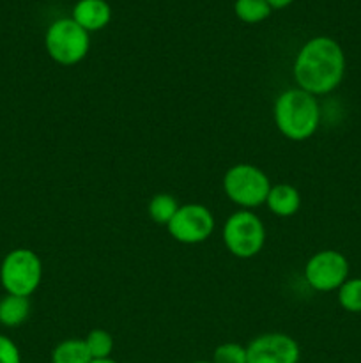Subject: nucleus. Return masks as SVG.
<instances>
[{
    "label": "nucleus",
    "mask_w": 361,
    "mask_h": 363,
    "mask_svg": "<svg viewBox=\"0 0 361 363\" xmlns=\"http://www.w3.org/2000/svg\"><path fill=\"white\" fill-rule=\"evenodd\" d=\"M193 363H212V362H207V360H198V362H193Z\"/></svg>",
    "instance_id": "obj_22"
},
{
    "label": "nucleus",
    "mask_w": 361,
    "mask_h": 363,
    "mask_svg": "<svg viewBox=\"0 0 361 363\" xmlns=\"http://www.w3.org/2000/svg\"><path fill=\"white\" fill-rule=\"evenodd\" d=\"M92 357L84 339H66L52 351V363H91Z\"/></svg>",
    "instance_id": "obj_13"
},
{
    "label": "nucleus",
    "mask_w": 361,
    "mask_h": 363,
    "mask_svg": "<svg viewBox=\"0 0 361 363\" xmlns=\"http://www.w3.org/2000/svg\"><path fill=\"white\" fill-rule=\"evenodd\" d=\"M71 18L87 32L101 30L112 20V7L106 0H78Z\"/></svg>",
    "instance_id": "obj_10"
},
{
    "label": "nucleus",
    "mask_w": 361,
    "mask_h": 363,
    "mask_svg": "<svg viewBox=\"0 0 361 363\" xmlns=\"http://www.w3.org/2000/svg\"><path fill=\"white\" fill-rule=\"evenodd\" d=\"M177 209H179V202L170 194L154 195L147 206L149 218L154 223H158V225H168L170 220L177 213Z\"/></svg>",
    "instance_id": "obj_14"
},
{
    "label": "nucleus",
    "mask_w": 361,
    "mask_h": 363,
    "mask_svg": "<svg viewBox=\"0 0 361 363\" xmlns=\"http://www.w3.org/2000/svg\"><path fill=\"white\" fill-rule=\"evenodd\" d=\"M349 261L338 250L315 252L304 264V279L308 286L319 293L338 291L349 279Z\"/></svg>",
    "instance_id": "obj_7"
},
{
    "label": "nucleus",
    "mask_w": 361,
    "mask_h": 363,
    "mask_svg": "<svg viewBox=\"0 0 361 363\" xmlns=\"http://www.w3.org/2000/svg\"><path fill=\"white\" fill-rule=\"evenodd\" d=\"M85 346H87L88 353H91L92 360H103V358H110L113 351V337L110 332L103 328H94L88 332L85 337Z\"/></svg>",
    "instance_id": "obj_17"
},
{
    "label": "nucleus",
    "mask_w": 361,
    "mask_h": 363,
    "mask_svg": "<svg viewBox=\"0 0 361 363\" xmlns=\"http://www.w3.org/2000/svg\"><path fill=\"white\" fill-rule=\"evenodd\" d=\"M212 363H248L246 346L237 342L219 344L212 353Z\"/></svg>",
    "instance_id": "obj_18"
},
{
    "label": "nucleus",
    "mask_w": 361,
    "mask_h": 363,
    "mask_svg": "<svg viewBox=\"0 0 361 363\" xmlns=\"http://www.w3.org/2000/svg\"><path fill=\"white\" fill-rule=\"evenodd\" d=\"M91 363H119V362L112 360V358H103V360H92Z\"/></svg>",
    "instance_id": "obj_21"
},
{
    "label": "nucleus",
    "mask_w": 361,
    "mask_h": 363,
    "mask_svg": "<svg viewBox=\"0 0 361 363\" xmlns=\"http://www.w3.org/2000/svg\"><path fill=\"white\" fill-rule=\"evenodd\" d=\"M30 315V301L28 298L6 294L0 298V325L6 328H18Z\"/></svg>",
    "instance_id": "obj_12"
},
{
    "label": "nucleus",
    "mask_w": 361,
    "mask_h": 363,
    "mask_svg": "<svg viewBox=\"0 0 361 363\" xmlns=\"http://www.w3.org/2000/svg\"><path fill=\"white\" fill-rule=\"evenodd\" d=\"M265 2H268L273 9H283V7L290 6L294 0H265Z\"/></svg>",
    "instance_id": "obj_20"
},
{
    "label": "nucleus",
    "mask_w": 361,
    "mask_h": 363,
    "mask_svg": "<svg viewBox=\"0 0 361 363\" xmlns=\"http://www.w3.org/2000/svg\"><path fill=\"white\" fill-rule=\"evenodd\" d=\"M271 181L268 174L251 163H237L230 167L223 176V191L239 208H258L265 204Z\"/></svg>",
    "instance_id": "obj_4"
},
{
    "label": "nucleus",
    "mask_w": 361,
    "mask_h": 363,
    "mask_svg": "<svg viewBox=\"0 0 361 363\" xmlns=\"http://www.w3.org/2000/svg\"><path fill=\"white\" fill-rule=\"evenodd\" d=\"M223 243L237 259H251L265 245V227L255 213L241 209L230 215L223 225Z\"/></svg>",
    "instance_id": "obj_6"
},
{
    "label": "nucleus",
    "mask_w": 361,
    "mask_h": 363,
    "mask_svg": "<svg viewBox=\"0 0 361 363\" xmlns=\"http://www.w3.org/2000/svg\"><path fill=\"white\" fill-rule=\"evenodd\" d=\"M248 363H299V344L287 333L271 332L255 337L246 346Z\"/></svg>",
    "instance_id": "obj_9"
},
{
    "label": "nucleus",
    "mask_w": 361,
    "mask_h": 363,
    "mask_svg": "<svg viewBox=\"0 0 361 363\" xmlns=\"http://www.w3.org/2000/svg\"><path fill=\"white\" fill-rule=\"evenodd\" d=\"M214 225V216L204 204H184L179 206L166 229L179 243L198 245L211 238Z\"/></svg>",
    "instance_id": "obj_8"
},
{
    "label": "nucleus",
    "mask_w": 361,
    "mask_h": 363,
    "mask_svg": "<svg viewBox=\"0 0 361 363\" xmlns=\"http://www.w3.org/2000/svg\"><path fill=\"white\" fill-rule=\"evenodd\" d=\"M297 89L311 96H324L335 91L345 77L343 48L328 35H317L304 43L292 66Z\"/></svg>",
    "instance_id": "obj_1"
},
{
    "label": "nucleus",
    "mask_w": 361,
    "mask_h": 363,
    "mask_svg": "<svg viewBox=\"0 0 361 363\" xmlns=\"http://www.w3.org/2000/svg\"><path fill=\"white\" fill-rule=\"evenodd\" d=\"M273 117L280 133L294 142L308 140L321 126L317 98L301 89H289L276 98Z\"/></svg>",
    "instance_id": "obj_2"
},
{
    "label": "nucleus",
    "mask_w": 361,
    "mask_h": 363,
    "mask_svg": "<svg viewBox=\"0 0 361 363\" xmlns=\"http://www.w3.org/2000/svg\"><path fill=\"white\" fill-rule=\"evenodd\" d=\"M48 55L60 66H74L87 57L91 35L73 18H59L50 23L45 35Z\"/></svg>",
    "instance_id": "obj_5"
},
{
    "label": "nucleus",
    "mask_w": 361,
    "mask_h": 363,
    "mask_svg": "<svg viewBox=\"0 0 361 363\" xmlns=\"http://www.w3.org/2000/svg\"><path fill=\"white\" fill-rule=\"evenodd\" d=\"M0 363H21V354L9 337L0 333Z\"/></svg>",
    "instance_id": "obj_19"
},
{
    "label": "nucleus",
    "mask_w": 361,
    "mask_h": 363,
    "mask_svg": "<svg viewBox=\"0 0 361 363\" xmlns=\"http://www.w3.org/2000/svg\"><path fill=\"white\" fill-rule=\"evenodd\" d=\"M42 279V262L30 248H14L0 264V284L6 294L28 298Z\"/></svg>",
    "instance_id": "obj_3"
},
{
    "label": "nucleus",
    "mask_w": 361,
    "mask_h": 363,
    "mask_svg": "<svg viewBox=\"0 0 361 363\" xmlns=\"http://www.w3.org/2000/svg\"><path fill=\"white\" fill-rule=\"evenodd\" d=\"M236 16L244 23H260L269 18L273 7L265 0H236L234 4Z\"/></svg>",
    "instance_id": "obj_15"
},
{
    "label": "nucleus",
    "mask_w": 361,
    "mask_h": 363,
    "mask_svg": "<svg viewBox=\"0 0 361 363\" xmlns=\"http://www.w3.org/2000/svg\"><path fill=\"white\" fill-rule=\"evenodd\" d=\"M336 293H338L336 298L343 311L350 314H361V277H354V279L349 277Z\"/></svg>",
    "instance_id": "obj_16"
},
{
    "label": "nucleus",
    "mask_w": 361,
    "mask_h": 363,
    "mask_svg": "<svg viewBox=\"0 0 361 363\" xmlns=\"http://www.w3.org/2000/svg\"><path fill=\"white\" fill-rule=\"evenodd\" d=\"M265 206L269 211L280 218H289L294 216L301 208V195L297 188H294L289 183L271 184L268 199H265Z\"/></svg>",
    "instance_id": "obj_11"
}]
</instances>
